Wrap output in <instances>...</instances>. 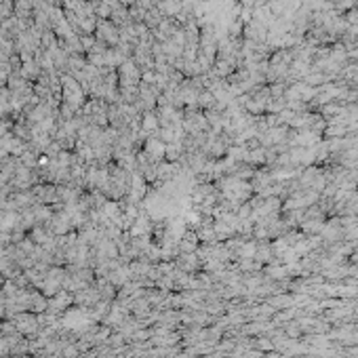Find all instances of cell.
I'll return each instance as SVG.
<instances>
[{
	"label": "cell",
	"mask_w": 358,
	"mask_h": 358,
	"mask_svg": "<svg viewBox=\"0 0 358 358\" xmlns=\"http://www.w3.org/2000/svg\"><path fill=\"white\" fill-rule=\"evenodd\" d=\"M164 148H166V143L158 135H150L146 141H143V152H146L148 156L154 158L156 162L164 160Z\"/></svg>",
	"instance_id": "cell-2"
},
{
	"label": "cell",
	"mask_w": 358,
	"mask_h": 358,
	"mask_svg": "<svg viewBox=\"0 0 358 358\" xmlns=\"http://www.w3.org/2000/svg\"><path fill=\"white\" fill-rule=\"evenodd\" d=\"M160 131V118L156 114V110L154 112H143L141 114V133L146 135V139L150 135H158Z\"/></svg>",
	"instance_id": "cell-3"
},
{
	"label": "cell",
	"mask_w": 358,
	"mask_h": 358,
	"mask_svg": "<svg viewBox=\"0 0 358 358\" xmlns=\"http://www.w3.org/2000/svg\"><path fill=\"white\" fill-rule=\"evenodd\" d=\"M97 40L103 42V44H110V46H116L121 42V34H118V28L110 19H101L99 21V28H97Z\"/></svg>",
	"instance_id": "cell-1"
},
{
	"label": "cell",
	"mask_w": 358,
	"mask_h": 358,
	"mask_svg": "<svg viewBox=\"0 0 358 358\" xmlns=\"http://www.w3.org/2000/svg\"><path fill=\"white\" fill-rule=\"evenodd\" d=\"M38 64L34 62V59H26V62H23V76L26 78H30V80H34L36 76H38Z\"/></svg>",
	"instance_id": "cell-5"
},
{
	"label": "cell",
	"mask_w": 358,
	"mask_h": 358,
	"mask_svg": "<svg viewBox=\"0 0 358 358\" xmlns=\"http://www.w3.org/2000/svg\"><path fill=\"white\" fill-rule=\"evenodd\" d=\"M184 143L182 141H173V143H166V148H164V160L166 162H179L184 158Z\"/></svg>",
	"instance_id": "cell-4"
}]
</instances>
